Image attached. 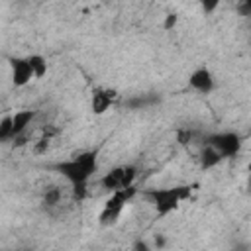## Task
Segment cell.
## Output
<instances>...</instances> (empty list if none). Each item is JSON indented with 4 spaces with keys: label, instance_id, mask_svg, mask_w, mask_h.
Wrapping results in <instances>:
<instances>
[{
    "label": "cell",
    "instance_id": "1",
    "mask_svg": "<svg viewBox=\"0 0 251 251\" xmlns=\"http://www.w3.org/2000/svg\"><path fill=\"white\" fill-rule=\"evenodd\" d=\"M96 159H98L96 151H82L69 161H59V163L51 165V171H55L63 178H67V182L71 186L86 184L88 178L96 171Z\"/></svg>",
    "mask_w": 251,
    "mask_h": 251
},
{
    "label": "cell",
    "instance_id": "2",
    "mask_svg": "<svg viewBox=\"0 0 251 251\" xmlns=\"http://www.w3.org/2000/svg\"><path fill=\"white\" fill-rule=\"evenodd\" d=\"M190 194H192V186H188V184L171 186V188H149L145 192V196L151 198V204L155 206V212L159 218L175 212L182 200L190 198Z\"/></svg>",
    "mask_w": 251,
    "mask_h": 251
},
{
    "label": "cell",
    "instance_id": "3",
    "mask_svg": "<svg viewBox=\"0 0 251 251\" xmlns=\"http://www.w3.org/2000/svg\"><path fill=\"white\" fill-rule=\"evenodd\" d=\"M135 192H137L135 186L112 192L110 198H108V200L104 202V206H102V212H100V218H98L100 224H102V226H114V224L118 222V218L122 216L126 204L135 196Z\"/></svg>",
    "mask_w": 251,
    "mask_h": 251
},
{
    "label": "cell",
    "instance_id": "4",
    "mask_svg": "<svg viewBox=\"0 0 251 251\" xmlns=\"http://www.w3.org/2000/svg\"><path fill=\"white\" fill-rule=\"evenodd\" d=\"M135 178H137V167L135 165H120V167L110 169L100 178V184H102V188H106L112 194L116 190H124V188L135 186L133 184Z\"/></svg>",
    "mask_w": 251,
    "mask_h": 251
},
{
    "label": "cell",
    "instance_id": "5",
    "mask_svg": "<svg viewBox=\"0 0 251 251\" xmlns=\"http://www.w3.org/2000/svg\"><path fill=\"white\" fill-rule=\"evenodd\" d=\"M206 145L214 147L224 159L235 157L241 151V137L233 131H224V133H214L206 137Z\"/></svg>",
    "mask_w": 251,
    "mask_h": 251
},
{
    "label": "cell",
    "instance_id": "6",
    "mask_svg": "<svg viewBox=\"0 0 251 251\" xmlns=\"http://www.w3.org/2000/svg\"><path fill=\"white\" fill-rule=\"evenodd\" d=\"M118 100V92L114 88H106V86H96L92 90L90 96V108L94 114H104L106 110H110V106Z\"/></svg>",
    "mask_w": 251,
    "mask_h": 251
},
{
    "label": "cell",
    "instance_id": "7",
    "mask_svg": "<svg viewBox=\"0 0 251 251\" xmlns=\"http://www.w3.org/2000/svg\"><path fill=\"white\" fill-rule=\"evenodd\" d=\"M10 69H12V82L16 86H25L33 78L27 57H12L10 59Z\"/></svg>",
    "mask_w": 251,
    "mask_h": 251
},
{
    "label": "cell",
    "instance_id": "8",
    "mask_svg": "<svg viewBox=\"0 0 251 251\" xmlns=\"http://www.w3.org/2000/svg\"><path fill=\"white\" fill-rule=\"evenodd\" d=\"M188 84H190L196 92L208 94V92H212V88H214V76H212V73H210L206 67H200V69H196V71L188 76Z\"/></svg>",
    "mask_w": 251,
    "mask_h": 251
},
{
    "label": "cell",
    "instance_id": "9",
    "mask_svg": "<svg viewBox=\"0 0 251 251\" xmlns=\"http://www.w3.org/2000/svg\"><path fill=\"white\" fill-rule=\"evenodd\" d=\"M63 200H65V194H63V188L53 184V186H47L45 192H43V198H41V204L43 208L53 214V212H59L63 208Z\"/></svg>",
    "mask_w": 251,
    "mask_h": 251
},
{
    "label": "cell",
    "instance_id": "10",
    "mask_svg": "<svg viewBox=\"0 0 251 251\" xmlns=\"http://www.w3.org/2000/svg\"><path fill=\"white\" fill-rule=\"evenodd\" d=\"M35 110H20V112H16V114H12V124H14V139L18 137V135H22V133H25L27 131V127H29V124L35 120ZM12 139V141H14Z\"/></svg>",
    "mask_w": 251,
    "mask_h": 251
},
{
    "label": "cell",
    "instance_id": "11",
    "mask_svg": "<svg viewBox=\"0 0 251 251\" xmlns=\"http://www.w3.org/2000/svg\"><path fill=\"white\" fill-rule=\"evenodd\" d=\"M224 161V157L214 149V147H210V145H204V149H202V155H200V167L204 169V171H210V169H214L216 165H220Z\"/></svg>",
    "mask_w": 251,
    "mask_h": 251
},
{
    "label": "cell",
    "instance_id": "12",
    "mask_svg": "<svg viewBox=\"0 0 251 251\" xmlns=\"http://www.w3.org/2000/svg\"><path fill=\"white\" fill-rule=\"evenodd\" d=\"M27 63L31 67V73H33V78H43L45 73H47V59L39 53H33L27 57Z\"/></svg>",
    "mask_w": 251,
    "mask_h": 251
},
{
    "label": "cell",
    "instance_id": "13",
    "mask_svg": "<svg viewBox=\"0 0 251 251\" xmlns=\"http://www.w3.org/2000/svg\"><path fill=\"white\" fill-rule=\"evenodd\" d=\"M14 139V124H12V116H4L0 122V141H12Z\"/></svg>",
    "mask_w": 251,
    "mask_h": 251
},
{
    "label": "cell",
    "instance_id": "14",
    "mask_svg": "<svg viewBox=\"0 0 251 251\" xmlns=\"http://www.w3.org/2000/svg\"><path fill=\"white\" fill-rule=\"evenodd\" d=\"M159 98L157 96H147V94H143V96H137V98H131L129 102H127V106L129 108H147V106H151V104H155Z\"/></svg>",
    "mask_w": 251,
    "mask_h": 251
},
{
    "label": "cell",
    "instance_id": "15",
    "mask_svg": "<svg viewBox=\"0 0 251 251\" xmlns=\"http://www.w3.org/2000/svg\"><path fill=\"white\" fill-rule=\"evenodd\" d=\"M192 137H194V131H192V129H178V131H176V139H178L180 145L192 143Z\"/></svg>",
    "mask_w": 251,
    "mask_h": 251
},
{
    "label": "cell",
    "instance_id": "16",
    "mask_svg": "<svg viewBox=\"0 0 251 251\" xmlns=\"http://www.w3.org/2000/svg\"><path fill=\"white\" fill-rule=\"evenodd\" d=\"M176 22H178V16L176 14H167V18H165V24H163V27L169 31V29H173L175 25H176Z\"/></svg>",
    "mask_w": 251,
    "mask_h": 251
},
{
    "label": "cell",
    "instance_id": "17",
    "mask_svg": "<svg viewBox=\"0 0 251 251\" xmlns=\"http://www.w3.org/2000/svg\"><path fill=\"white\" fill-rule=\"evenodd\" d=\"M153 243H155V249H157V251H161V249L167 245V239H165V235H163V233H157V235L153 237Z\"/></svg>",
    "mask_w": 251,
    "mask_h": 251
},
{
    "label": "cell",
    "instance_id": "18",
    "mask_svg": "<svg viewBox=\"0 0 251 251\" xmlns=\"http://www.w3.org/2000/svg\"><path fill=\"white\" fill-rule=\"evenodd\" d=\"M133 251H153V249L149 247V243H147V241H143V239H137V241L133 243Z\"/></svg>",
    "mask_w": 251,
    "mask_h": 251
},
{
    "label": "cell",
    "instance_id": "19",
    "mask_svg": "<svg viewBox=\"0 0 251 251\" xmlns=\"http://www.w3.org/2000/svg\"><path fill=\"white\" fill-rule=\"evenodd\" d=\"M239 10H241L243 16H249V14H251V2H243V4H239Z\"/></svg>",
    "mask_w": 251,
    "mask_h": 251
},
{
    "label": "cell",
    "instance_id": "20",
    "mask_svg": "<svg viewBox=\"0 0 251 251\" xmlns=\"http://www.w3.org/2000/svg\"><path fill=\"white\" fill-rule=\"evenodd\" d=\"M218 6V2H210V4H202V10H214Z\"/></svg>",
    "mask_w": 251,
    "mask_h": 251
},
{
    "label": "cell",
    "instance_id": "21",
    "mask_svg": "<svg viewBox=\"0 0 251 251\" xmlns=\"http://www.w3.org/2000/svg\"><path fill=\"white\" fill-rule=\"evenodd\" d=\"M247 188L251 190V173H249V180H247Z\"/></svg>",
    "mask_w": 251,
    "mask_h": 251
},
{
    "label": "cell",
    "instance_id": "22",
    "mask_svg": "<svg viewBox=\"0 0 251 251\" xmlns=\"http://www.w3.org/2000/svg\"><path fill=\"white\" fill-rule=\"evenodd\" d=\"M247 171H249V173H251V163H249V167H247Z\"/></svg>",
    "mask_w": 251,
    "mask_h": 251
},
{
    "label": "cell",
    "instance_id": "23",
    "mask_svg": "<svg viewBox=\"0 0 251 251\" xmlns=\"http://www.w3.org/2000/svg\"><path fill=\"white\" fill-rule=\"evenodd\" d=\"M22 251H31V249H22Z\"/></svg>",
    "mask_w": 251,
    "mask_h": 251
}]
</instances>
